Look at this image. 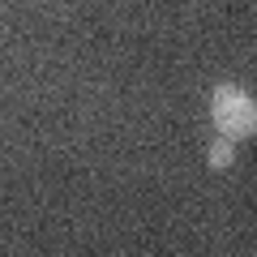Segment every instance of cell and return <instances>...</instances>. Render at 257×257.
<instances>
[{
  "label": "cell",
  "mask_w": 257,
  "mask_h": 257,
  "mask_svg": "<svg viewBox=\"0 0 257 257\" xmlns=\"http://www.w3.org/2000/svg\"><path fill=\"white\" fill-rule=\"evenodd\" d=\"M210 120L227 142H244L257 133V99L236 82H219L210 90Z\"/></svg>",
  "instance_id": "6da1fadb"
},
{
  "label": "cell",
  "mask_w": 257,
  "mask_h": 257,
  "mask_svg": "<svg viewBox=\"0 0 257 257\" xmlns=\"http://www.w3.org/2000/svg\"><path fill=\"white\" fill-rule=\"evenodd\" d=\"M231 163H236V146L219 133V138L210 142V150H206V167H210V172H231Z\"/></svg>",
  "instance_id": "7a4b0ae2"
}]
</instances>
